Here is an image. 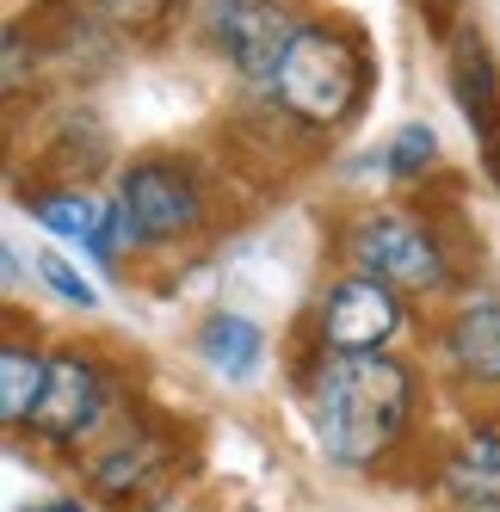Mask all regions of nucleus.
I'll return each mask as SVG.
<instances>
[{"label":"nucleus","instance_id":"11","mask_svg":"<svg viewBox=\"0 0 500 512\" xmlns=\"http://www.w3.org/2000/svg\"><path fill=\"white\" fill-rule=\"evenodd\" d=\"M445 494L470 512H500V420H482L463 445L445 457Z\"/></svg>","mask_w":500,"mask_h":512},{"label":"nucleus","instance_id":"15","mask_svg":"<svg viewBox=\"0 0 500 512\" xmlns=\"http://www.w3.org/2000/svg\"><path fill=\"white\" fill-rule=\"evenodd\" d=\"M167 7H173V0H87V13H93V19H105V25L130 31V38L155 31V25L167 19Z\"/></svg>","mask_w":500,"mask_h":512},{"label":"nucleus","instance_id":"8","mask_svg":"<svg viewBox=\"0 0 500 512\" xmlns=\"http://www.w3.org/2000/svg\"><path fill=\"white\" fill-rule=\"evenodd\" d=\"M451 93H457L463 118H470V130L482 142L488 179L500 186V68H494V56L476 31H457V44H451Z\"/></svg>","mask_w":500,"mask_h":512},{"label":"nucleus","instance_id":"10","mask_svg":"<svg viewBox=\"0 0 500 512\" xmlns=\"http://www.w3.org/2000/svg\"><path fill=\"white\" fill-rule=\"evenodd\" d=\"M167 438H155V432H124V438H112L105 451H93V463H87V482H93V494H105V500H142L161 475H167Z\"/></svg>","mask_w":500,"mask_h":512},{"label":"nucleus","instance_id":"4","mask_svg":"<svg viewBox=\"0 0 500 512\" xmlns=\"http://www.w3.org/2000/svg\"><path fill=\"white\" fill-rule=\"evenodd\" d=\"M352 260H359V272L396 284V290H445L451 284V260H445L439 235L402 210L365 216L359 235H352Z\"/></svg>","mask_w":500,"mask_h":512},{"label":"nucleus","instance_id":"17","mask_svg":"<svg viewBox=\"0 0 500 512\" xmlns=\"http://www.w3.org/2000/svg\"><path fill=\"white\" fill-rule=\"evenodd\" d=\"M38 278H44V284L56 290L62 303H75V309H93V303H99V297H93V284H87V278H81L75 266H68L62 253H38Z\"/></svg>","mask_w":500,"mask_h":512},{"label":"nucleus","instance_id":"1","mask_svg":"<svg viewBox=\"0 0 500 512\" xmlns=\"http://www.w3.org/2000/svg\"><path fill=\"white\" fill-rule=\"evenodd\" d=\"M414 414V371L389 352H328L309 383L321 451L346 469H371L396 451Z\"/></svg>","mask_w":500,"mask_h":512},{"label":"nucleus","instance_id":"16","mask_svg":"<svg viewBox=\"0 0 500 512\" xmlns=\"http://www.w3.org/2000/svg\"><path fill=\"white\" fill-rule=\"evenodd\" d=\"M433 155H439V136L426 124H408V130H396V142H389V167L396 173H426Z\"/></svg>","mask_w":500,"mask_h":512},{"label":"nucleus","instance_id":"18","mask_svg":"<svg viewBox=\"0 0 500 512\" xmlns=\"http://www.w3.org/2000/svg\"><path fill=\"white\" fill-rule=\"evenodd\" d=\"M31 512H81V500H56V506H31Z\"/></svg>","mask_w":500,"mask_h":512},{"label":"nucleus","instance_id":"9","mask_svg":"<svg viewBox=\"0 0 500 512\" xmlns=\"http://www.w3.org/2000/svg\"><path fill=\"white\" fill-rule=\"evenodd\" d=\"M25 210L38 216L50 235L81 241L87 253H99V260H118V241H124L118 204H99V198H93V192H81V186H56V192H31V198H25Z\"/></svg>","mask_w":500,"mask_h":512},{"label":"nucleus","instance_id":"6","mask_svg":"<svg viewBox=\"0 0 500 512\" xmlns=\"http://www.w3.org/2000/svg\"><path fill=\"white\" fill-rule=\"evenodd\" d=\"M315 327H321V352H383L402 327L396 284H383L371 272L340 278L328 297H321Z\"/></svg>","mask_w":500,"mask_h":512},{"label":"nucleus","instance_id":"2","mask_svg":"<svg viewBox=\"0 0 500 512\" xmlns=\"http://www.w3.org/2000/svg\"><path fill=\"white\" fill-rule=\"evenodd\" d=\"M272 93L284 105V118H297L309 130H340V124L359 118L365 99H371V56L346 25L309 19V25H297L291 50H284Z\"/></svg>","mask_w":500,"mask_h":512},{"label":"nucleus","instance_id":"12","mask_svg":"<svg viewBox=\"0 0 500 512\" xmlns=\"http://www.w3.org/2000/svg\"><path fill=\"white\" fill-rule=\"evenodd\" d=\"M445 358L470 383H500V297H476L445 321Z\"/></svg>","mask_w":500,"mask_h":512},{"label":"nucleus","instance_id":"13","mask_svg":"<svg viewBox=\"0 0 500 512\" xmlns=\"http://www.w3.org/2000/svg\"><path fill=\"white\" fill-rule=\"evenodd\" d=\"M198 358H204L217 377L247 383V377H260V364H266V334H260L247 315L217 309V315L198 327Z\"/></svg>","mask_w":500,"mask_h":512},{"label":"nucleus","instance_id":"3","mask_svg":"<svg viewBox=\"0 0 500 512\" xmlns=\"http://www.w3.org/2000/svg\"><path fill=\"white\" fill-rule=\"evenodd\" d=\"M118 223H124V241H142V247L186 241L204 223V186L192 179L186 161H167V155L130 161L118 173Z\"/></svg>","mask_w":500,"mask_h":512},{"label":"nucleus","instance_id":"7","mask_svg":"<svg viewBox=\"0 0 500 512\" xmlns=\"http://www.w3.org/2000/svg\"><path fill=\"white\" fill-rule=\"evenodd\" d=\"M105 414H112V389H105L99 364L81 358V352H56L44 401H38V414H31V432L56 438V445H81V438L99 432Z\"/></svg>","mask_w":500,"mask_h":512},{"label":"nucleus","instance_id":"14","mask_svg":"<svg viewBox=\"0 0 500 512\" xmlns=\"http://www.w3.org/2000/svg\"><path fill=\"white\" fill-rule=\"evenodd\" d=\"M44 383H50V358L25 340H7V352H0V420L31 426V414L44 401Z\"/></svg>","mask_w":500,"mask_h":512},{"label":"nucleus","instance_id":"5","mask_svg":"<svg viewBox=\"0 0 500 512\" xmlns=\"http://www.w3.org/2000/svg\"><path fill=\"white\" fill-rule=\"evenodd\" d=\"M198 19H204V38L217 44L247 81H266L278 75L284 50L297 38V19L284 0H198Z\"/></svg>","mask_w":500,"mask_h":512}]
</instances>
